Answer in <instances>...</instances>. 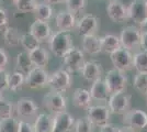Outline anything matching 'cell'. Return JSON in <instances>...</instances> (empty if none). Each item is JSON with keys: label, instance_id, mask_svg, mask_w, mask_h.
Listing matches in <instances>:
<instances>
[{"label": "cell", "instance_id": "1", "mask_svg": "<svg viewBox=\"0 0 147 132\" xmlns=\"http://www.w3.org/2000/svg\"><path fill=\"white\" fill-rule=\"evenodd\" d=\"M49 42V47L52 53L57 57H63L71 46L73 38L70 32L57 31L51 35Z\"/></svg>", "mask_w": 147, "mask_h": 132}, {"label": "cell", "instance_id": "2", "mask_svg": "<svg viewBox=\"0 0 147 132\" xmlns=\"http://www.w3.org/2000/svg\"><path fill=\"white\" fill-rule=\"evenodd\" d=\"M120 42L121 46L129 52H137L141 49V39L142 33L136 25L125 26L120 34Z\"/></svg>", "mask_w": 147, "mask_h": 132}, {"label": "cell", "instance_id": "3", "mask_svg": "<svg viewBox=\"0 0 147 132\" xmlns=\"http://www.w3.org/2000/svg\"><path fill=\"white\" fill-rule=\"evenodd\" d=\"M103 81L111 95L125 93V90L127 89V84H129L127 76L125 75V73L119 72L114 68L107 72Z\"/></svg>", "mask_w": 147, "mask_h": 132}, {"label": "cell", "instance_id": "4", "mask_svg": "<svg viewBox=\"0 0 147 132\" xmlns=\"http://www.w3.org/2000/svg\"><path fill=\"white\" fill-rule=\"evenodd\" d=\"M61 58L64 62L65 69L70 74L80 72L82 65L86 62L85 53L82 52L81 49H79L78 46H75V45H73Z\"/></svg>", "mask_w": 147, "mask_h": 132}, {"label": "cell", "instance_id": "5", "mask_svg": "<svg viewBox=\"0 0 147 132\" xmlns=\"http://www.w3.org/2000/svg\"><path fill=\"white\" fill-rule=\"evenodd\" d=\"M71 84L73 78L70 73H68L65 68H61L54 72L52 75H49L47 86L51 88V90L63 94L71 87Z\"/></svg>", "mask_w": 147, "mask_h": 132}, {"label": "cell", "instance_id": "6", "mask_svg": "<svg viewBox=\"0 0 147 132\" xmlns=\"http://www.w3.org/2000/svg\"><path fill=\"white\" fill-rule=\"evenodd\" d=\"M132 96L126 93L113 94L108 99V108L110 112L119 116H123L131 109Z\"/></svg>", "mask_w": 147, "mask_h": 132}, {"label": "cell", "instance_id": "7", "mask_svg": "<svg viewBox=\"0 0 147 132\" xmlns=\"http://www.w3.org/2000/svg\"><path fill=\"white\" fill-rule=\"evenodd\" d=\"M110 60L114 69L119 72L126 73L133 69V53L123 47L110 54Z\"/></svg>", "mask_w": 147, "mask_h": 132}, {"label": "cell", "instance_id": "8", "mask_svg": "<svg viewBox=\"0 0 147 132\" xmlns=\"http://www.w3.org/2000/svg\"><path fill=\"white\" fill-rule=\"evenodd\" d=\"M122 122L125 127H129L134 131L144 130L147 128V113L141 109H129L123 114Z\"/></svg>", "mask_w": 147, "mask_h": 132}, {"label": "cell", "instance_id": "9", "mask_svg": "<svg viewBox=\"0 0 147 132\" xmlns=\"http://www.w3.org/2000/svg\"><path fill=\"white\" fill-rule=\"evenodd\" d=\"M111 112L108 106L104 105H97V106H90L87 109V118L90 120L93 127H101L110 123Z\"/></svg>", "mask_w": 147, "mask_h": 132}, {"label": "cell", "instance_id": "10", "mask_svg": "<svg viewBox=\"0 0 147 132\" xmlns=\"http://www.w3.org/2000/svg\"><path fill=\"white\" fill-rule=\"evenodd\" d=\"M43 105L47 110L56 114V113L66 111L67 99L64 94L51 90L43 97Z\"/></svg>", "mask_w": 147, "mask_h": 132}, {"label": "cell", "instance_id": "11", "mask_svg": "<svg viewBox=\"0 0 147 132\" xmlns=\"http://www.w3.org/2000/svg\"><path fill=\"white\" fill-rule=\"evenodd\" d=\"M49 75L47 70L41 67H33L25 76V84L31 89H41L47 86Z\"/></svg>", "mask_w": 147, "mask_h": 132}, {"label": "cell", "instance_id": "12", "mask_svg": "<svg viewBox=\"0 0 147 132\" xmlns=\"http://www.w3.org/2000/svg\"><path fill=\"white\" fill-rule=\"evenodd\" d=\"M126 8L129 19L132 20L135 25L140 26L147 19L146 0H132Z\"/></svg>", "mask_w": 147, "mask_h": 132}, {"label": "cell", "instance_id": "13", "mask_svg": "<svg viewBox=\"0 0 147 132\" xmlns=\"http://www.w3.org/2000/svg\"><path fill=\"white\" fill-rule=\"evenodd\" d=\"M100 25V20L94 14H85L76 23V29L80 37L96 34Z\"/></svg>", "mask_w": 147, "mask_h": 132}, {"label": "cell", "instance_id": "14", "mask_svg": "<svg viewBox=\"0 0 147 132\" xmlns=\"http://www.w3.org/2000/svg\"><path fill=\"white\" fill-rule=\"evenodd\" d=\"M16 111L18 117L22 119H30L36 117L38 112V106L35 101L29 97H22L20 98L16 105Z\"/></svg>", "mask_w": 147, "mask_h": 132}, {"label": "cell", "instance_id": "15", "mask_svg": "<svg viewBox=\"0 0 147 132\" xmlns=\"http://www.w3.org/2000/svg\"><path fill=\"white\" fill-rule=\"evenodd\" d=\"M105 11L111 21L115 23H123L129 19L127 8L122 1H110L107 5Z\"/></svg>", "mask_w": 147, "mask_h": 132}, {"label": "cell", "instance_id": "16", "mask_svg": "<svg viewBox=\"0 0 147 132\" xmlns=\"http://www.w3.org/2000/svg\"><path fill=\"white\" fill-rule=\"evenodd\" d=\"M75 118L67 111L53 114V129L52 132H70L74 129Z\"/></svg>", "mask_w": 147, "mask_h": 132}, {"label": "cell", "instance_id": "17", "mask_svg": "<svg viewBox=\"0 0 147 132\" xmlns=\"http://www.w3.org/2000/svg\"><path fill=\"white\" fill-rule=\"evenodd\" d=\"M81 77L89 83L96 82L99 78H102L103 68L102 64L98 61H86L80 69Z\"/></svg>", "mask_w": 147, "mask_h": 132}, {"label": "cell", "instance_id": "18", "mask_svg": "<svg viewBox=\"0 0 147 132\" xmlns=\"http://www.w3.org/2000/svg\"><path fill=\"white\" fill-rule=\"evenodd\" d=\"M36 39L40 43L42 42H46L49 41L51 35L53 34L52 32V28L49 24V22L45 21H40V20H35L30 26V31H29Z\"/></svg>", "mask_w": 147, "mask_h": 132}, {"label": "cell", "instance_id": "19", "mask_svg": "<svg viewBox=\"0 0 147 132\" xmlns=\"http://www.w3.org/2000/svg\"><path fill=\"white\" fill-rule=\"evenodd\" d=\"M55 22L58 31L70 32L76 26L77 20L75 14L70 13L67 10H61L56 14Z\"/></svg>", "mask_w": 147, "mask_h": 132}, {"label": "cell", "instance_id": "20", "mask_svg": "<svg viewBox=\"0 0 147 132\" xmlns=\"http://www.w3.org/2000/svg\"><path fill=\"white\" fill-rule=\"evenodd\" d=\"M90 96H91L92 100L97 101H108L110 98V91L107 87L105 83H104L103 78H99L96 82L92 83L91 88L89 90Z\"/></svg>", "mask_w": 147, "mask_h": 132}, {"label": "cell", "instance_id": "21", "mask_svg": "<svg viewBox=\"0 0 147 132\" xmlns=\"http://www.w3.org/2000/svg\"><path fill=\"white\" fill-rule=\"evenodd\" d=\"M73 104L76 108L88 109L92 105V98L89 93V89L86 88H77L73 94Z\"/></svg>", "mask_w": 147, "mask_h": 132}, {"label": "cell", "instance_id": "22", "mask_svg": "<svg viewBox=\"0 0 147 132\" xmlns=\"http://www.w3.org/2000/svg\"><path fill=\"white\" fill-rule=\"evenodd\" d=\"M100 45H101V53L109 54V55L119 50L120 47H122L120 38L115 34H105L103 37H101Z\"/></svg>", "mask_w": 147, "mask_h": 132}, {"label": "cell", "instance_id": "23", "mask_svg": "<svg viewBox=\"0 0 147 132\" xmlns=\"http://www.w3.org/2000/svg\"><path fill=\"white\" fill-rule=\"evenodd\" d=\"M82 52L89 55H98L101 53V45H100V37L97 34L87 35L82 38Z\"/></svg>", "mask_w": 147, "mask_h": 132}, {"label": "cell", "instance_id": "24", "mask_svg": "<svg viewBox=\"0 0 147 132\" xmlns=\"http://www.w3.org/2000/svg\"><path fill=\"white\" fill-rule=\"evenodd\" d=\"M34 131L35 132H52L53 129V114L42 112L37 114L34 121Z\"/></svg>", "mask_w": 147, "mask_h": 132}, {"label": "cell", "instance_id": "25", "mask_svg": "<svg viewBox=\"0 0 147 132\" xmlns=\"http://www.w3.org/2000/svg\"><path fill=\"white\" fill-rule=\"evenodd\" d=\"M29 55H30V58L34 67L44 68L45 66H47V64L49 62V52L45 50V49H43L42 46H38L37 49L30 52Z\"/></svg>", "mask_w": 147, "mask_h": 132}, {"label": "cell", "instance_id": "26", "mask_svg": "<svg viewBox=\"0 0 147 132\" xmlns=\"http://www.w3.org/2000/svg\"><path fill=\"white\" fill-rule=\"evenodd\" d=\"M22 33L19 29L13 26H8L3 30V40L7 46L10 47H17L21 44Z\"/></svg>", "mask_w": 147, "mask_h": 132}, {"label": "cell", "instance_id": "27", "mask_svg": "<svg viewBox=\"0 0 147 132\" xmlns=\"http://www.w3.org/2000/svg\"><path fill=\"white\" fill-rule=\"evenodd\" d=\"M25 84L24 74L21 73L20 70H14L11 74H9L8 78V89L13 93H18L21 90L23 85Z\"/></svg>", "mask_w": 147, "mask_h": 132}, {"label": "cell", "instance_id": "28", "mask_svg": "<svg viewBox=\"0 0 147 132\" xmlns=\"http://www.w3.org/2000/svg\"><path fill=\"white\" fill-rule=\"evenodd\" d=\"M53 13H54L53 12V8L47 2H38L35 10L33 11L35 20L45 21V22H47L49 20L53 18Z\"/></svg>", "mask_w": 147, "mask_h": 132}, {"label": "cell", "instance_id": "29", "mask_svg": "<svg viewBox=\"0 0 147 132\" xmlns=\"http://www.w3.org/2000/svg\"><path fill=\"white\" fill-rule=\"evenodd\" d=\"M133 68L140 74H147V52L140 51L133 54Z\"/></svg>", "mask_w": 147, "mask_h": 132}, {"label": "cell", "instance_id": "30", "mask_svg": "<svg viewBox=\"0 0 147 132\" xmlns=\"http://www.w3.org/2000/svg\"><path fill=\"white\" fill-rule=\"evenodd\" d=\"M17 67H18V70H20L21 73H23L25 75L34 67L28 52L22 51L17 55Z\"/></svg>", "mask_w": 147, "mask_h": 132}, {"label": "cell", "instance_id": "31", "mask_svg": "<svg viewBox=\"0 0 147 132\" xmlns=\"http://www.w3.org/2000/svg\"><path fill=\"white\" fill-rule=\"evenodd\" d=\"M40 42L37 41L36 39L34 38L30 32H26V33H22V38H21V45L22 47L24 49L25 52L30 53L33 50L37 49L40 46Z\"/></svg>", "mask_w": 147, "mask_h": 132}, {"label": "cell", "instance_id": "32", "mask_svg": "<svg viewBox=\"0 0 147 132\" xmlns=\"http://www.w3.org/2000/svg\"><path fill=\"white\" fill-rule=\"evenodd\" d=\"M37 3V0H14V6L20 13L33 12Z\"/></svg>", "mask_w": 147, "mask_h": 132}, {"label": "cell", "instance_id": "33", "mask_svg": "<svg viewBox=\"0 0 147 132\" xmlns=\"http://www.w3.org/2000/svg\"><path fill=\"white\" fill-rule=\"evenodd\" d=\"M14 110L16 109H14V106L11 101L8 100L5 97H2L0 99V120L13 117Z\"/></svg>", "mask_w": 147, "mask_h": 132}, {"label": "cell", "instance_id": "34", "mask_svg": "<svg viewBox=\"0 0 147 132\" xmlns=\"http://www.w3.org/2000/svg\"><path fill=\"white\" fill-rule=\"evenodd\" d=\"M67 11L73 14H78L84 11L87 7V0H64Z\"/></svg>", "mask_w": 147, "mask_h": 132}, {"label": "cell", "instance_id": "35", "mask_svg": "<svg viewBox=\"0 0 147 132\" xmlns=\"http://www.w3.org/2000/svg\"><path fill=\"white\" fill-rule=\"evenodd\" d=\"M133 87L140 94L146 96L147 95V74L137 73L133 78Z\"/></svg>", "mask_w": 147, "mask_h": 132}, {"label": "cell", "instance_id": "36", "mask_svg": "<svg viewBox=\"0 0 147 132\" xmlns=\"http://www.w3.org/2000/svg\"><path fill=\"white\" fill-rule=\"evenodd\" d=\"M19 120L14 117L0 120V132H18Z\"/></svg>", "mask_w": 147, "mask_h": 132}, {"label": "cell", "instance_id": "37", "mask_svg": "<svg viewBox=\"0 0 147 132\" xmlns=\"http://www.w3.org/2000/svg\"><path fill=\"white\" fill-rule=\"evenodd\" d=\"M93 129H94V127L87 117H82V118L76 120L75 125H74L75 132H93Z\"/></svg>", "mask_w": 147, "mask_h": 132}, {"label": "cell", "instance_id": "38", "mask_svg": "<svg viewBox=\"0 0 147 132\" xmlns=\"http://www.w3.org/2000/svg\"><path fill=\"white\" fill-rule=\"evenodd\" d=\"M8 22H9V17H8L6 9L0 6V31L8 28Z\"/></svg>", "mask_w": 147, "mask_h": 132}, {"label": "cell", "instance_id": "39", "mask_svg": "<svg viewBox=\"0 0 147 132\" xmlns=\"http://www.w3.org/2000/svg\"><path fill=\"white\" fill-rule=\"evenodd\" d=\"M8 78L9 73L7 70H0V91L3 93L8 89Z\"/></svg>", "mask_w": 147, "mask_h": 132}, {"label": "cell", "instance_id": "40", "mask_svg": "<svg viewBox=\"0 0 147 132\" xmlns=\"http://www.w3.org/2000/svg\"><path fill=\"white\" fill-rule=\"evenodd\" d=\"M18 132H35L33 125H31L29 121L20 120L19 121V129Z\"/></svg>", "mask_w": 147, "mask_h": 132}, {"label": "cell", "instance_id": "41", "mask_svg": "<svg viewBox=\"0 0 147 132\" xmlns=\"http://www.w3.org/2000/svg\"><path fill=\"white\" fill-rule=\"evenodd\" d=\"M8 54L2 47H0V70H6L8 64Z\"/></svg>", "mask_w": 147, "mask_h": 132}, {"label": "cell", "instance_id": "42", "mask_svg": "<svg viewBox=\"0 0 147 132\" xmlns=\"http://www.w3.org/2000/svg\"><path fill=\"white\" fill-rule=\"evenodd\" d=\"M119 127H117L113 123H108L105 126L101 127L100 128V131L99 132H119Z\"/></svg>", "mask_w": 147, "mask_h": 132}, {"label": "cell", "instance_id": "43", "mask_svg": "<svg viewBox=\"0 0 147 132\" xmlns=\"http://www.w3.org/2000/svg\"><path fill=\"white\" fill-rule=\"evenodd\" d=\"M141 49H142V51L147 52V34H144V33H142Z\"/></svg>", "mask_w": 147, "mask_h": 132}, {"label": "cell", "instance_id": "44", "mask_svg": "<svg viewBox=\"0 0 147 132\" xmlns=\"http://www.w3.org/2000/svg\"><path fill=\"white\" fill-rule=\"evenodd\" d=\"M138 29H140V31L141 33H144V34H147V19L142 23L140 26H138Z\"/></svg>", "mask_w": 147, "mask_h": 132}, {"label": "cell", "instance_id": "45", "mask_svg": "<svg viewBox=\"0 0 147 132\" xmlns=\"http://www.w3.org/2000/svg\"><path fill=\"white\" fill-rule=\"evenodd\" d=\"M119 132H136V131H134L133 129H131V128H129V127L123 126L122 128L119 129Z\"/></svg>", "mask_w": 147, "mask_h": 132}, {"label": "cell", "instance_id": "46", "mask_svg": "<svg viewBox=\"0 0 147 132\" xmlns=\"http://www.w3.org/2000/svg\"><path fill=\"white\" fill-rule=\"evenodd\" d=\"M45 2H47L49 5H57V3L64 2V0H46Z\"/></svg>", "mask_w": 147, "mask_h": 132}, {"label": "cell", "instance_id": "47", "mask_svg": "<svg viewBox=\"0 0 147 132\" xmlns=\"http://www.w3.org/2000/svg\"><path fill=\"white\" fill-rule=\"evenodd\" d=\"M5 1H8V2H14V0H5Z\"/></svg>", "mask_w": 147, "mask_h": 132}, {"label": "cell", "instance_id": "48", "mask_svg": "<svg viewBox=\"0 0 147 132\" xmlns=\"http://www.w3.org/2000/svg\"><path fill=\"white\" fill-rule=\"evenodd\" d=\"M108 1L110 2V1H121V0H108Z\"/></svg>", "mask_w": 147, "mask_h": 132}, {"label": "cell", "instance_id": "49", "mask_svg": "<svg viewBox=\"0 0 147 132\" xmlns=\"http://www.w3.org/2000/svg\"><path fill=\"white\" fill-rule=\"evenodd\" d=\"M2 97H3V96H2V93H1V91H0V99H1V98H2Z\"/></svg>", "mask_w": 147, "mask_h": 132}, {"label": "cell", "instance_id": "50", "mask_svg": "<svg viewBox=\"0 0 147 132\" xmlns=\"http://www.w3.org/2000/svg\"><path fill=\"white\" fill-rule=\"evenodd\" d=\"M146 102H147V95H146Z\"/></svg>", "mask_w": 147, "mask_h": 132}, {"label": "cell", "instance_id": "51", "mask_svg": "<svg viewBox=\"0 0 147 132\" xmlns=\"http://www.w3.org/2000/svg\"><path fill=\"white\" fill-rule=\"evenodd\" d=\"M146 3H147V0H146Z\"/></svg>", "mask_w": 147, "mask_h": 132}]
</instances>
